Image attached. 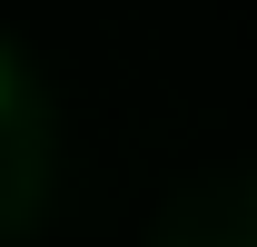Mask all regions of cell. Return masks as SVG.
<instances>
[{
    "mask_svg": "<svg viewBox=\"0 0 257 247\" xmlns=\"http://www.w3.org/2000/svg\"><path fill=\"white\" fill-rule=\"evenodd\" d=\"M0 109H10V60H0Z\"/></svg>",
    "mask_w": 257,
    "mask_h": 247,
    "instance_id": "obj_1",
    "label": "cell"
}]
</instances>
